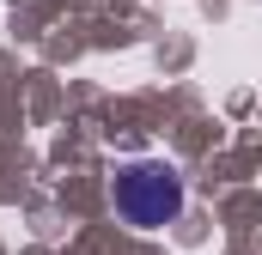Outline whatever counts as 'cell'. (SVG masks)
I'll list each match as a JSON object with an SVG mask.
<instances>
[{
	"label": "cell",
	"mask_w": 262,
	"mask_h": 255,
	"mask_svg": "<svg viewBox=\"0 0 262 255\" xmlns=\"http://www.w3.org/2000/svg\"><path fill=\"white\" fill-rule=\"evenodd\" d=\"M110 200H116V219H128L134 231H159L183 213V176L165 164H128L116 170Z\"/></svg>",
	"instance_id": "obj_1"
}]
</instances>
